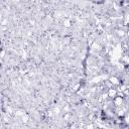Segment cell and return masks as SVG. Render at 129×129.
<instances>
[{"mask_svg": "<svg viewBox=\"0 0 129 129\" xmlns=\"http://www.w3.org/2000/svg\"><path fill=\"white\" fill-rule=\"evenodd\" d=\"M112 101H113V105H114L115 108H121L125 104V99H124L123 96H117Z\"/></svg>", "mask_w": 129, "mask_h": 129, "instance_id": "obj_2", "label": "cell"}, {"mask_svg": "<svg viewBox=\"0 0 129 129\" xmlns=\"http://www.w3.org/2000/svg\"><path fill=\"white\" fill-rule=\"evenodd\" d=\"M96 129H104V128H99V127H96Z\"/></svg>", "mask_w": 129, "mask_h": 129, "instance_id": "obj_10", "label": "cell"}, {"mask_svg": "<svg viewBox=\"0 0 129 129\" xmlns=\"http://www.w3.org/2000/svg\"><path fill=\"white\" fill-rule=\"evenodd\" d=\"M22 120H23V122L26 123V122L28 121V116H27V115H23V116H22Z\"/></svg>", "mask_w": 129, "mask_h": 129, "instance_id": "obj_6", "label": "cell"}, {"mask_svg": "<svg viewBox=\"0 0 129 129\" xmlns=\"http://www.w3.org/2000/svg\"><path fill=\"white\" fill-rule=\"evenodd\" d=\"M62 25L66 27V28H70L72 26V21L70 18H66L63 21H62Z\"/></svg>", "mask_w": 129, "mask_h": 129, "instance_id": "obj_4", "label": "cell"}, {"mask_svg": "<svg viewBox=\"0 0 129 129\" xmlns=\"http://www.w3.org/2000/svg\"><path fill=\"white\" fill-rule=\"evenodd\" d=\"M7 29H8V27H6V26H2V25H1V30H2V31H5V30H7Z\"/></svg>", "mask_w": 129, "mask_h": 129, "instance_id": "obj_8", "label": "cell"}, {"mask_svg": "<svg viewBox=\"0 0 129 129\" xmlns=\"http://www.w3.org/2000/svg\"><path fill=\"white\" fill-rule=\"evenodd\" d=\"M4 55H5V49H4V48H2V50H1V58H3V57H4Z\"/></svg>", "mask_w": 129, "mask_h": 129, "instance_id": "obj_7", "label": "cell"}, {"mask_svg": "<svg viewBox=\"0 0 129 129\" xmlns=\"http://www.w3.org/2000/svg\"><path fill=\"white\" fill-rule=\"evenodd\" d=\"M107 94H108L109 99H110V100H113L114 98H116V97L118 96V90L113 87V88L107 90Z\"/></svg>", "mask_w": 129, "mask_h": 129, "instance_id": "obj_3", "label": "cell"}, {"mask_svg": "<svg viewBox=\"0 0 129 129\" xmlns=\"http://www.w3.org/2000/svg\"><path fill=\"white\" fill-rule=\"evenodd\" d=\"M108 80H109V82L113 85L114 88H117V87H119V86L122 84V81H121L120 77L117 76V75H110L109 78H108Z\"/></svg>", "mask_w": 129, "mask_h": 129, "instance_id": "obj_1", "label": "cell"}, {"mask_svg": "<svg viewBox=\"0 0 129 129\" xmlns=\"http://www.w3.org/2000/svg\"><path fill=\"white\" fill-rule=\"evenodd\" d=\"M126 37H127V39H129V28L126 30Z\"/></svg>", "mask_w": 129, "mask_h": 129, "instance_id": "obj_9", "label": "cell"}, {"mask_svg": "<svg viewBox=\"0 0 129 129\" xmlns=\"http://www.w3.org/2000/svg\"><path fill=\"white\" fill-rule=\"evenodd\" d=\"M63 112L64 113H70V106L69 105H66L63 107Z\"/></svg>", "mask_w": 129, "mask_h": 129, "instance_id": "obj_5", "label": "cell"}]
</instances>
